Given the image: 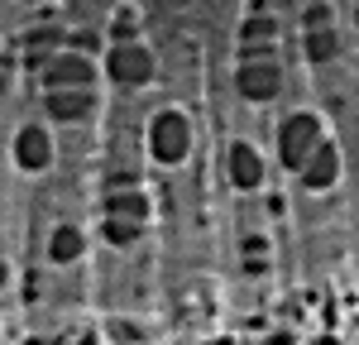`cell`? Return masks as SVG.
Listing matches in <instances>:
<instances>
[{
	"mask_svg": "<svg viewBox=\"0 0 359 345\" xmlns=\"http://www.w3.org/2000/svg\"><path fill=\"white\" fill-rule=\"evenodd\" d=\"M326 140V130H321V120L311 111H297V115H287L283 125H278V158L287 163V168L297 172L311 158V149Z\"/></svg>",
	"mask_w": 359,
	"mask_h": 345,
	"instance_id": "6da1fadb",
	"label": "cell"
},
{
	"mask_svg": "<svg viewBox=\"0 0 359 345\" xmlns=\"http://www.w3.org/2000/svg\"><path fill=\"white\" fill-rule=\"evenodd\" d=\"M39 72H43V86H48V91H57V86H82V91H91V82H96V62H91L82 48L48 53Z\"/></svg>",
	"mask_w": 359,
	"mask_h": 345,
	"instance_id": "7a4b0ae2",
	"label": "cell"
},
{
	"mask_svg": "<svg viewBox=\"0 0 359 345\" xmlns=\"http://www.w3.org/2000/svg\"><path fill=\"white\" fill-rule=\"evenodd\" d=\"M106 72L120 86H144V82H154V53L144 43H135V39H120L106 53Z\"/></svg>",
	"mask_w": 359,
	"mask_h": 345,
	"instance_id": "3957f363",
	"label": "cell"
},
{
	"mask_svg": "<svg viewBox=\"0 0 359 345\" xmlns=\"http://www.w3.org/2000/svg\"><path fill=\"white\" fill-rule=\"evenodd\" d=\"M235 86H240V96H245V101H273L278 91H283V67L273 62V53L245 58V62H240V72H235Z\"/></svg>",
	"mask_w": 359,
	"mask_h": 345,
	"instance_id": "277c9868",
	"label": "cell"
},
{
	"mask_svg": "<svg viewBox=\"0 0 359 345\" xmlns=\"http://www.w3.org/2000/svg\"><path fill=\"white\" fill-rule=\"evenodd\" d=\"M297 172H302V182L311 187V192H326L335 177H340V149H335L331 140H321L316 149H311V158H306Z\"/></svg>",
	"mask_w": 359,
	"mask_h": 345,
	"instance_id": "5b68a950",
	"label": "cell"
},
{
	"mask_svg": "<svg viewBox=\"0 0 359 345\" xmlns=\"http://www.w3.org/2000/svg\"><path fill=\"white\" fill-rule=\"evenodd\" d=\"M187 120L182 115H158L154 120V154L158 158H168V163H177L182 154H187Z\"/></svg>",
	"mask_w": 359,
	"mask_h": 345,
	"instance_id": "8992f818",
	"label": "cell"
},
{
	"mask_svg": "<svg viewBox=\"0 0 359 345\" xmlns=\"http://www.w3.org/2000/svg\"><path fill=\"white\" fill-rule=\"evenodd\" d=\"M91 101H96V96L82 91V86H57V91H48L43 106H48L53 120H86V115H91Z\"/></svg>",
	"mask_w": 359,
	"mask_h": 345,
	"instance_id": "52a82bcc",
	"label": "cell"
},
{
	"mask_svg": "<svg viewBox=\"0 0 359 345\" xmlns=\"http://www.w3.org/2000/svg\"><path fill=\"white\" fill-rule=\"evenodd\" d=\"M230 182H235V187H259V182H264V158H259V154H254V144H230Z\"/></svg>",
	"mask_w": 359,
	"mask_h": 345,
	"instance_id": "ba28073f",
	"label": "cell"
},
{
	"mask_svg": "<svg viewBox=\"0 0 359 345\" xmlns=\"http://www.w3.org/2000/svg\"><path fill=\"white\" fill-rule=\"evenodd\" d=\"M20 163H25V168H48V163H53V140H48V130H39V125L20 130Z\"/></svg>",
	"mask_w": 359,
	"mask_h": 345,
	"instance_id": "9c48e42d",
	"label": "cell"
},
{
	"mask_svg": "<svg viewBox=\"0 0 359 345\" xmlns=\"http://www.w3.org/2000/svg\"><path fill=\"white\" fill-rule=\"evenodd\" d=\"M86 250V235L77 226H57L53 235H48V255H53V264H72V259H82Z\"/></svg>",
	"mask_w": 359,
	"mask_h": 345,
	"instance_id": "30bf717a",
	"label": "cell"
},
{
	"mask_svg": "<svg viewBox=\"0 0 359 345\" xmlns=\"http://www.w3.org/2000/svg\"><path fill=\"white\" fill-rule=\"evenodd\" d=\"M106 216H120V221H135V226H144L149 201L139 197V192H111V201H106Z\"/></svg>",
	"mask_w": 359,
	"mask_h": 345,
	"instance_id": "8fae6325",
	"label": "cell"
},
{
	"mask_svg": "<svg viewBox=\"0 0 359 345\" xmlns=\"http://www.w3.org/2000/svg\"><path fill=\"white\" fill-rule=\"evenodd\" d=\"M335 48H340V43H335V29L331 25L306 29V58H311V62H331Z\"/></svg>",
	"mask_w": 359,
	"mask_h": 345,
	"instance_id": "7c38bea8",
	"label": "cell"
},
{
	"mask_svg": "<svg viewBox=\"0 0 359 345\" xmlns=\"http://www.w3.org/2000/svg\"><path fill=\"white\" fill-rule=\"evenodd\" d=\"M135 235H139V226H135V221H120V216H106V240H111V245H130Z\"/></svg>",
	"mask_w": 359,
	"mask_h": 345,
	"instance_id": "4fadbf2b",
	"label": "cell"
},
{
	"mask_svg": "<svg viewBox=\"0 0 359 345\" xmlns=\"http://www.w3.org/2000/svg\"><path fill=\"white\" fill-rule=\"evenodd\" d=\"M355 25H359V5H355Z\"/></svg>",
	"mask_w": 359,
	"mask_h": 345,
	"instance_id": "5bb4252c",
	"label": "cell"
}]
</instances>
